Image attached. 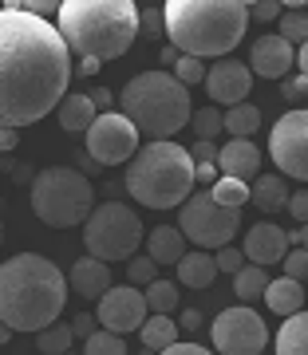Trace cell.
Instances as JSON below:
<instances>
[{
	"mask_svg": "<svg viewBox=\"0 0 308 355\" xmlns=\"http://www.w3.org/2000/svg\"><path fill=\"white\" fill-rule=\"evenodd\" d=\"M71 83V51L48 20L0 8V130H20L60 111Z\"/></svg>",
	"mask_w": 308,
	"mask_h": 355,
	"instance_id": "cell-1",
	"label": "cell"
},
{
	"mask_svg": "<svg viewBox=\"0 0 308 355\" xmlns=\"http://www.w3.org/2000/svg\"><path fill=\"white\" fill-rule=\"evenodd\" d=\"M67 277L40 253H16L0 265V324L12 331L51 328L67 304Z\"/></svg>",
	"mask_w": 308,
	"mask_h": 355,
	"instance_id": "cell-2",
	"label": "cell"
},
{
	"mask_svg": "<svg viewBox=\"0 0 308 355\" xmlns=\"http://www.w3.org/2000/svg\"><path fill=\"white\" fill-rule=\"evenodd\" d=\"M162 16L170 48L194 60H230V51L249 32L245 0H166Z\"/></svg>",
	"mask_w": 308,
	"mask_h": 355,
	"instance_id": "cell-3",
	"label": "cell"
},
{
	"mask_svg": "<svg viewBox=\"0 0 308 355\" xmlns=\"http://www.w3.org/2000/svg\"><path fill=\"white\" fill-rule=\"evenodd\" d=\"M60 36L79 60H119L139 36V4L130 0H64L60 4Z\"/></svg>",
	"mask_w": 308,
	"mask_h": 355,
	"instance_id": "cell-4",
	"label": "cell"
},
{
	"mask_svg": "<svg viewBox=\"0 0 308 355\" xmlns=\"http://www.w3.org/2000/svg\"><path fill=\"white\" fill-rule=\"evenodd\" d=\"M119 111L127 114L146 142H174L182 127H190L194 107L190 87H182L170 71H142L119 91Z\"/></svg>",
	"mask_w": 308,
	"mask_h": 355,
	"instance_id": "cell-5",
	"label": "cell"
},
{
	"mask_svg": "<svg viewBox=\"0 0 308 355\" xmlns=\"http://www.w3.org/2000/svg\"><path fill=\"white\" fill-rule=\"evenodd\" d=\"M194 158L178 142H146L127 162V193L146 209H174L194 198Z\"/></svg>",
	"mask_w": 308,
	"mask_h": 355,
	"instance_id": "cell-6",
	"label": "cell"
},
{
	"mask_svg": "<svg viewBox=\"0 0 308 355\" xmlns=\"http://www.w3.org/2000/svg\"><path fill=\"white\" fill-rule=\"evenodd\" d=\"M95 209V186L76 166H48L32 178V214L51 229L87 225Z\"/></svg>",
	"mask_w": 308,
	"mask_h": 355,
	"instance_id": "cell-7",
	"label": "cell"
},
{
	"mask_svg": "<svg viewBox=\"0 0 308 355\" xmlns=\"http://www.w3.org/2000/svg\"><path fill=\"white\" fill-rule=\"evenodd\" d=\"M83 245L87 257L115 265V261H135V249L142 245V221L139 214L123 202H103L91 209L83 225Z\"/></svg>",
	"mask_w": 308,
	"mask_h": 355,
	"instance_id": "cell-8",
	"label": "cell"
},
{
	"mask_svg": "<svg viewBox=\"0 0 308 355\" xmlns=\"http://www.w3.org/2000/svg\"><path fill=\"white\" fill-rule=\"evenodd\" d=\"M178 229L186 233V241L198 249H230V241L241 229V209H225L205 193H194L190 202L182 205Z\"/></svg>",
	"mask_w": 308,
	"mask_h": 355,
	"instance_id": "cell-9",
	"label": "cell"
},
{
	"mask_svg": "<svg viewBox=\"0 0 308 355\" xmlns=\"http://www.w3.org/2000/svg\"><path fill=\"white\" fill-rule=\"evenodd\" d=\"M209 336H214L218 355H261L265 343H269L265 320L257 316L249 304H237V308L218 312L214 324H209Z\"/></svg>",
	"mask_w": 308,
	"mask_h": 355,
	"instance_id": "cell-10",
	"label": "cell"
},
{
	"mask_svg": "<svg viewBox=\"0 0 308 355\" xmlns=\"http://www.w3.org/2000/svg\"><path fill=\"white\" fill-rule=\"evenodd\" d=\"M269 154L284 178L308 182V107H293L273 123Z\"/></svg>",
	"mask_w": 308,
	"mask_h": 355,
	"instance_id": "cell-11",
	"label": "cell"
},
{
	"mask_svg": "<svg viewBox=\"0 0 308 355\" xmlns=\"http://www.w3.org/2000/svg\"><path fill=\"white\" fill-rule=\"evenodd\" d=\"M83 139H87V158L95 166H119L139 154L142 135L135 130V123L123 111H111V114H99Z\"/></svg>",
	"mask_w": 308,
	"mask_h": 355,
	"instance_id": "cell-12",
	"label": "cell"
},
{
	"mask_svg": "<svg viewBox=\"0 0 308 355\" xmlns=\"http://www.w3.org/2000/svg\"><path fill=\"white\" fill-rule=\"evenodd\" d=\"M146 292L135 288V284H119L95 304V316H99L103 331H115V336H127V331H142L146 324Z\"/></svg>",
	"mask_w": 308,
	"mask_h": 355,
	"instance_id": "cell-13",
	"label": "cell"
},
{
	"mask_svg": "<svg viewBox=\"0 0 308 355\" xmlns=\"http://www.w3.org/2000/svg\"><path fill=\"white\" fill-rule=\"evenodd\" d=\"M249 91H253V71L241 60H218L205 71V95H209V103L241 107V103H249Z\"/></svg>",
	"mask_w": 308,
	"mask_h": 355,
	"instance_id": "cell-14",
	"label": "cell"
},
{
	"mask_svg": "<svg viewBox=\"0 0 308 355\" xmlns=\"http://www.w3.org/2000/svg\"><path fill=\"white\" fill-rule=\"evenodd\" d=\"M296 64V48L281 32H269V36L253 40V48H249V71L261 79H289Z\"/></svg>",
	"mask_w": 308,
	"mask_h": 355,
	"instance_id": "cell-15",
	"label": "cell"
},
{
	"mask_svg": "<svg viewBox=\"0 0 308 355\" xmlns=\"http://www.w3.org/2000/svg\"><path fill=\"white\" fill-rule=\"evenodd\" d=\"M289 233H284L281 225H273V221H257V225H249V233H245V261L249 265H284V257H289Z\"/></svg>",
	"mask_w": 308,
	"mask_h": 355,
	"instance_id": "cell-16",
	"label": "cell"
},
{
	"mask_svg": "<svg viewBox=\"0 0 308 355\" xmlns=\"http://www.w3.org/2000/svg\"><path fill=\"white\" fill-rule=\"evenodd\" d=\"M218 170L221 178H237V182H249V178H261V150H257L249 139H230L218 154Z\"/></svg>",
	"mask_w": 308,
	"mask_h": 355,
	"instance_id": "cell-17",
	"label": "cell"
},
{
	"mask_svg": "<svg viewBox=\"0 0 308 355\" xmlns=\"http://www.w3.org/2000/svg\"><path fill=\"white\" fill-rule=\"evenodd\" d=\"M67 284H71L76 296L99 304L103 296L111 292V268L103 265V261H95V257H79L76 265H71V272H67Z\"/></svg>",
	"mask_w": 308,
	"mask_h": 355,
	"instance_id": "cell-18",
	"label": "cell"
},
{
	"mask_svg": "<svg viewBox=\"0 0 308 355\" xmlns=\"http://www.w3.org/2000/svg\"><path fill=\"white\" fill-rule=\"evenodd\" d=\"M55 119H60V127L67 135H87L91 123L99 119V107H95V99H91L87 91H67V99L60 103Z\"/></svg>",
	"mask_w": 308,
	"mask_h": 355,
	"instance_id": "cell-19",
	"label": "cell"
},
{
	"mask_svg": "<svg viewBox=\"0 0 308 355\" xmlns=\"http://www.w3.org/2000/svg\"><path fill=\"white\" fill-rule=\"evenodd\" d=\"M186 253H190V249H186V233H182L178 225L151 229V237H146V257H151L154 265H178Z\"/></svg>",
	"mask_w": 308,
	"mask_h": 355,
	"instance_id": "cell-20",
	"label": "cell"
},
{
	"mask_svg": "<svg viewBox=\"0 0 308 355\" xmlns=\"http://www.w3.org/2000/svg\"><path fill=\"white\" fill-rule=\"evenodd\" d=\"M289 198H293V190H289V178L284 174H261L253 186H249V202H253L261 214L289 209Z\"/></svg>",
	"mask_w": 308,
	"mask_h": 355,
	"instance_id": "cell-21",
	"label": "cell"
},
{
	"mask_svg": "<svg viewBox=\"0 0 308 355\" xmlns=\"http://www.w3.org/2000/svg\"><path fill=\"white\" fill-rule=\"evenodd\" d=\"M218 257H209L205 249H190V253L178 261V280L186 288H209L214 277H218Z\"/></svg>",
	"mask_w": 308,
	"mask_h": 355,
	"instance_id": "cell-22",
	"label": "cell"
},
{
	"mask_svg": "<svg viewBox=\"0 0 308 355\" xmlns=\"http://www.w3.org/2000/svg\"><path fill=\"white\" fill-rule=\"evenodd\" d=\"M265 304H269V312H277V316H296L300 308H305V288L296 284V280L281 277V280H269V288H265Z\"/></svg>",
	"mask_w": 308,
	"mask_h": 355,
	"instance_id": "cell-23",
	"label": "cell"
},
{
	"mask_svg": "<svg viewBox=\"0 0 308 355\" xmlns=\"http://www.w3.org/2000/svg\"><path fill=\"white\" fill-rule=\"evenodd\" d=\"M277 355H308V308L281 324V331H277Z\"/></svg>",
	"mask_w": 308,
	"mask_h": 355,
	"instance_id": "cell-24",
	"label": "cell"
},
{
	"mask_svg": "<svg viewBox=\"0 0 308 355\" xmlns=\"http://www.w3.org/2000/svg\"><path fill=\"white\" fill-rule=\"evenodd\" d=\"M142 343H146V352L162 355L166 347L178 343V324H174L170 316H151L146 324H142Z\"/></svg>",
	"mask_w": 308,
	"mask_h": 355,
	"instance_id": "cell-25",
	"label": "cell"
},
{
	"mask_svg": "<svg viewBox=\"0 0 308 355\" xmlns=\"http://www.w3.org/2000/svg\"><path fill=\"white\" fill-rule=\"evenodd\" d=\"M265 288H269V272L261 265H245L237 277H233V292L241 296V304H249V300H257V296H265Z\"/></svg>",
	"mask_w": 308,
	"mask_h": 355,
	"instance_id": "cell-26",
	"label": "cell"
},
{
	"mask_svg": "<svg viewBox=\"0 0 308 355\" xmlns=\"http://www.w3.org/2000/svg\"><path fill=\"white\" fill-rule=\"evenodd\" d=\"M71 340H76L71 324H51V328L36 331V352L40 355H67L71 352Z\"/></svg>",
	"mask_w": 308,
	"mask_h": 355,
	"instance_id": "cell-27",
	"label": "cell"
},
{
	"mask_svg": "<svg viewBox=\"0 0 308 355\" xmlns=\"http://www.w3.org/2000/svg\"><path fill=\"white\" fill-rule=\"evenodd\" d=\"M257 127H261V111H257L253 103H241V107H230V111H225V130H230V139H249Z\"/></svg>",
	"mask_w": 308,
	"mask_h": 355,
	"instance_id": "cell-28",
	"label": "cell"
},
{
	"mask_svg": "<svg viewBox=\"0 0 308 355\" xmlns=\"http://www.w3.org/2000/svg\"><path fill=\"white\" fill-rule=\"evenodd\" d=\"M146 308H151L154 316L178 312V284L174 280H154L151 288H146Z\"/></svg>",
	"mask_w": 308,
	"mask_h": 355,
	"instance_id": "cell-29",
	"label": "cell"
},
{
	"mask_svg": "<svg viewBox=\"0 0 308 355\" xmlns=\"http://www.w3.org/2000/svg\"><path fill=\"white\" fill-rule=\"evenodd\" d=\"M281 36L289 40V44H300V48H305L308 44V8L305 4H289V8H284V16H281Z\"/></svg>",
	"mask_w": 308,
	"mask_h": 355,
	"instance_id": "cell-30",
	"label": "cell"
},
{
	"mask_svg": "<svg viewBox=\"0 0 308 355\" xmlns=\"http://www.w3.org/2000/svg\"><path fill=\"white\" fill-rule=\"evenodd\" d=\"M209 198L225 209H241L249 202V182H237V178H218V186L209 190Z\"/></svg>",
	"mask_w": 308,
	"mask_h": 355,
	"instance_id": "cell-31",
	"label": "cell"
},
{
	"mask_svg": "<svg viewBox=\"0 0 308 355\" xmlns=\"http://www.w3.org/2000/svg\"><path fill=\"white\" fill-rule=\"evenodd\" d=\"M190 127H194V135H198V142H214L221 130H225V114L214 111V107H202V111H194Z\"/></svg>",
	"mask_w": 308,
	"mask_h": 355,
	"instance_id": "cell-32",
	"label": "cell"
},
{
	"mask_svg": "<svg viewBox=\"0 0 308 355\" xmlns=\"http://www.w3.org/2000/svg\"><path fill=\"white\" fill-rule=\"evenodd\" d=\"M83 355H127V343H123V336L99 328L91 340H83Z\"/></svg>",
	"mask_w": 308,
	"mask_h": 355,
	"instance_id": "cell-33",
	"label": "cell"
},
{
	"mask_svg": "<svg viewBox=\"0 0 308 355\" xmlns=\"http://www.w3.org/2000/svg\"><path fill=\"white\" fill-rule=\"evenodd\" d=\"M4 8L24 12V16H36V20H48V24H51V16L60 20V4H55V0H8Z\"/></svg>",
	"mask_w": 308,
	"mask_h": 355,
	"instance_id": "cell-34",
	"label": "cell"
},
{
	"mask_svg": "<svg viewBox=\"0 0 308 355\" xmlns=\"http://www.w3.org/2000/svg\"><path fill=\"white\" fill-rule=\"evenodd\" d=\"M127 280L135 288H151L154 280H158V265H154L151 257H135V261H127Z\"/></svg>",
	"mask_w": 308,
	"mask_h": 355,
	"instance_id": "cell-35",
	"label": "cell"
},
{
	"mask_svg": "<svg viewBox=\"0 0 308 355\" xmlns=\"http://www.w3.org/2000/svg\"><path fill=\"white\" fill-rule=\"evenodd\" d=\"M174 79H178L182 87L205 83V64H202V60H194V55H178V64H174Z\"/></svg>",
	"mask_w": 308,
	"mask_h": 355,
	"instance_id": "cell-36",
	"label": "cell"
},
{
	"mask_svg": "<svg viewBox=\"0 0 308 355\" xmlns=\"http://www.w3.org/2000/svg\"><path fill=\"white\" fill-rule=\"evenodd\" d=\"M284 277L289 280H308V249H289V257H284Z\"/></svg>",
	"mask_w": 308,
	"mask_h": 355,
	"instance_id": "cell-37",
	"label": "cell"
},
{
	"mask_svg": "<svg viewBox=\"0 0 308 355\" xmlns=\"http://www.w3.org/2000/svg\"><path fill=\"white\" fill-rule=\"evenodd\" d=\"M284 16V4H277V0H261V4H249V20H261V24H281Z\"/></svg>",
	"mask_w": 308,
	"mask_h": 355,
	"instance_id": "cell-38",
	"label": "cell"
},
{
	"mask_svg": "<svg viewBox=\"0 0 308 355\" xmlns=\"http://www.w3.org/2000/svg\"><path fill=\"white\" fill-rule=\"evenodd\" d=\"M218 268L237 277V272L245 268V249H218Z\"/></svg>",
	"mask_w": 308,
	"mask_h": 355,
	"instance_id": "cell-39",
	"label": "cell"
},
{
	"mask_svg": "<svg viewBox=\"0 0 308 355\" xmlns=\"http://www.w3.org/2000/svg\"><path fill=\"white\" fill-rule=\"evenodd\" d=\"M289 214L296 217V225H308V190H305V186L289 198Z\"/></svg>",
	"mask_w": 308,
	"mask_h": 355,
	"instance_id": "cell-40",
	"label": "cell"
},
{
	"mask_svg": "<svg viewBox=\"0 0 308 355\" xmlns=\"http://www.w3.org/2000/svg\"><path fill=\"white\" fill-rule=\"evenodd\" d=\"M95 324H99V316H95V312H79L76 320H71V331H76V336H83V340H91V336H95Z\"/></svg>",
	"mask_w": 308,
	"mask_h": 355,
	"instance_id": "cell-41",
	"label": "cell"
},
{
	"mask_svg": "<svg viewBox=\"0 0 308 355\" xmlns=\"http://www.w3.org/2000/svg\"><path fill=\"white\" fill-rule=\"evenodd\" d=\"M289 103H300L308 95V79L305 76H293V79H284V91H281Z\"/></svg>",
	"mask_w": 308,
	"mask_h": 355,
	"instance_id": "cell-42",
	"label": "cell"
},
{
	"mask_svg": "<svg viewBox=\"0 0 308 355\" xmlns=\"http://www.w3.org/2000/svg\"><path fill=\"white\" fill-rule=\"evenodd\" d=\"M218 146L214 142H194V150H190V158H194V166H205V162H218Z\"/></svg>",
	"mask_w": 308,
	"mask_h": 355,
	"instance_id": "cell-43",
	"label": "cell"
},
{
	"mask_svg": "<svg viewBox=\"0 0 308 355\" xmlns=\"http://www.w3.org/2000/svg\"><path fill=\"white\" fill-rule=\"evenodd\" d=\"M218 178H221L218 162H205V166H198V170H194V182H198V186H209V190L218 186Z\"/></svg>",
	"mask_w": 308,
	"mask_h": 355,
	"instance_id": "cell-44",
	"label": "cell"
},
{
	"mask_svg": "<svg viewBox=\"0 0 308 355\" xmlns=\"http://www.w3.org/2000/svg\"><path fill=\"white\" fill-rule=\"evenodd\" d=\"M91 99H95V107H99V114H111V111H115V91H107V87H95V91H91Z\"/></svg>",
	"mask_w": 308,
	"mask_h": 355,
	"instance_id": "cell-45",
	"label": "cell"
},
{
	"mask_svg": "<svg viewBox=\"0 0 308 355\" xmlns=\"http://www.w3.org/2000/svg\"><path fill=\"white\" fill-rule=\"evenodd\" d=\"M158 32H166V16L162 8H146V36H158Z\"/></svg>",
	"mask_w": 308,
	"mask_h": 355,
	"instance_id": "cell-46",
	"label": "cell"
},
{
	"mask_svg": "<svg viewBox=\"0 0 308 355\" xmlns=\"http://www.w3.org/2000/svg\"><path fill=\"white\" fill-rule=\"evenodd\" d=\"M162 355H214V352L202 347V343H174V347H166Z\"/></svg>",
	"mask_w": 308,
	"mask_h": 355,
	"instance_id": "cell-47",
	"label": "cell"
},
{
	"mask_svg": "<svg viewBox=\"0 0 308 355\" xmlns=\"http://www.w3.org/2000/svg\"><path fill=\"white\" fill-rule=\"evenodd\" d=\"M182 328H186V331H198V328H202V316H198V308H186V312H182Z\"/></svg>",
	"mask_w": 308,
	"mask_h": 355,
	"instance_id": "cell-48",
	"label": "cell"
},
{
	"mask_svg": "<svg viewBox=\"0 0 308 355\" xmlns=\"http://www.w3.org/2000/svg\"><path fill=\"white\" fill-rule=\"evenodd\" d=\"M289 241L300 245V249H308V225H296V233H289Z\"/></svg>",
	"mask_w": 308,
	"mask_h": 355,
	"instance_id": "cell-49",
	"label": "cell"
},
{
	"mask_svg": "<svg viewBox=\"0 0 308 355\" xmlns=\"http://www.w3.org/2000/svg\"><path fill=\"white\" fill-rule=\"evenodd\" d=\"M99 60H79V67H76V71H79V76H95V71H99Z\"/></svg>",
	"mask_w": 308,
	"mask_h": 355,
	"instance_id": "cell-50",
	"label": "cell"
},
{
	"mask_svg": "<svg viewBox=\"0 0 308 355\" xmlns=\"http://www.w3.org/2000/svg\"><path fill=\"white\" fill-rule=\"evenodd\" d=\"M0 150H16V130H0Z\"/></svg>",
	"mask_w": 308,
	"mask_h": 355,
	"instance_id": "cell-51",
	"label": "cell"
},
{
	"mask_svg": "<svg viewBox=\"0 0 308 355\" xmlns=\"http://www.w3.org/2000/svg\"><path fill=\"white\" fill-rule=\"evenodd\" d=\"M296 67H300V76L308 79V44H305L300 51H296Z\"/></svg>",
	"mask_w": 308,
	"mask_h": 355,
	"instance_id": "cell-52",
	"label": "cell"
},
{
	"mask_svg": "<svg viewBox=\"0 0 308 355\" xmlns=\"http://www.w3.org/2000/svg\"><path fill=\"white\" fill-rule=\"evenodd\" d=\"M12 340V328H4V324H0V343H8Z\"/></svg>",
	"mask_w": 308,
	"mask_h": 355,
	"instance_id": "cell-53",
	"label": "cell"
},
{
	"mask_svg": "<svg viewBox=\"0 0 308 355\" xmlns=\"http://www.w3.org/2000/svg\"><path fill=\"white\" fill-rule=\"evenodd\" d=\"M0 241H4V229H0Z\"/></svg>",
	"mask_w": 308,
	"mask_h": 355,
	"instance_id": "cell-54",
	"label": "cell"
},
{
	"mask_svg": "<svg viewBox=\"0 0 308 355\" xmlns=\"http://www.w3.org/2000/svg\"><path fill=\"white\" fill-rule=\"evenodd\" d=\"M67 355H71V352H67Z\"/></svg>",
	"mask_w": 308,
	"mask_h": 355,
	"instance_id": "cell-55",
	"label": "cell"
}]
</instances>
